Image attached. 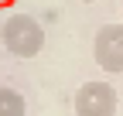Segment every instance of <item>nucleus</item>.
Instances as JSON below:
<instances>
[{
	"label": "nucleus",
	"mask_w": 123,
	"mask_h": 116,
	"mask_svg": "<svg viewBox=\"0 0 123 116\" xmlns=\"http://www.w3.org/2000/svg\"><path fill=\"white\" fill-rule=\"evenodd\" d=\"M0 38H4V48L10 55H17V58H34L44 48V27L31 14H10L4 21Z\"/></svg>",
	"instance_id": "f257e3e1"
},
{
	"label": "nucleus",
	"mask_w": 123,
	"mask_h": 116,
	"mask_svg": "<svg viewBox=\"0 0 123 116\" xmlns=\"http://www.w3.org/2000/svg\"><path fill=\"white\" fill-rule=\"evenodd\" d=\"M92 58L103 72H123V24H103L92 38Z\"/></svg>",
	"instance_id": "f03ea898"
},
{
	"label": "nucleus",
	"mask_w": 123,
	"mask_h": 116,
	"mask_svg": "<svg viewBox=\"0 0 123 116\" xmlns=\"http://www.w3.org/2000/svg\"><path fill=\"white\" fill-rule=\"evenodd\" d=\"M116 89L110 82H82L75 92V116H113Z\"/></svg>",
	"instance_id": "7ed1b4c3"
},
{
	"label": "nucleus",
	"mask_w": 123,
	"mask_h": 116,
	"mask_svg": "<svg viewBox=\"0 0 123 116\" xmlns=\"http://www.w3.org/2000/svg\"><path fill=\"white\" fill-rule=\"evenodd\" d=\"M24 113H27L24 96L10 85H0V116H24Z\"/></svg>",
	"instance_id": "20e7f679"
},
{
	"label": "nucleus",
	"mask_w": 123,
	"mask_h": 116,
	"mask_svg": "<svg viewBox=\"0 0 123 116\" xmlns=\"http://www.w3.org/2000/svg\"><path fill=\"white\" fill-rule=\"evenodd\" d=\"M82 4H96V0H82Z\"/></svg>",
	"instance_id": "39448f33"
},
{
	"label": "nucleus",
	"mask_w": 123,
	"mask_h": 116,
	"mask_svg": "<svg viewBox=\"0 0 123 116\" xmlns=\"http://www.w3.org/2000/svg\"><path fill=\"white\" fill-rule=\"evenodd\" d=\"M120 7H123V0H120Z\"/></svg>",
	"instance_id": "423d86ee"
}]
</instances>
